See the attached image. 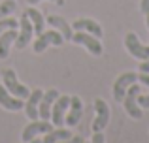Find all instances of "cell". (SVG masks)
<instances>
[{
  "instance_id": "1",
  "label": "cell",
  "mask_w": 149,
  "mask_h": 143,
  "mask_svg": "<svg viewBox=\"0 0 149 143\" xmlns=\"http://www.w3.org/2000/svg\"><path fill=\"white\" fill-rule=\"evenodd\" d=\"M142 92V87L138 83H132L130 87L127 88V94L123 98V104H125V109L127 113L130 115L132 119H142V107L138 106V94Z\"/></svg>"
},
{
  "instance_id": "2",
  "label": "cell",
  "mask_w": 149,
  "mask_h": 143,
  "mask_svg": "<svg viewBox=\"0 0 149 143\" xmlns=\"http://www.w3.org/2000/svg\"><path fill=\"white\" fill-rule=\"evenodd\" d=\"M2 81H4V87H6L13 96H17V98H29V94H30L29 87L23 85V83H19L17 75H15V72L11 70V68L2 70Z\"/></svg>"
},
{
  "instance_id": "3",
  "label": "cell",
  "mask_w": 149,
  "mask_h": 143,
  "mask_svg": "<svg viewBox=\"0 0 149 143\" xmlns=\"http://www.w3.org/2000/svg\"><path fill=\"white\" fill-rule=\"evenodd\" d=\"M74 44L77 45H83V47H87V51H91L95 57H100L102 55V41L100 38L93 36V34L89 32H83V30H76V32L72 34V40Z\"/></svg>"
},
{
  "instance_id": "4",
  "label": "cell",
  "mask_w": 149,
  "mask_h": 143,
  "mask_svg": "<svg viewBox=\"0 0 149 143\" xmlns=\"http://www.w3.org/2000/svg\"><path fill=\"white\" fill-rule=\"evenodd\" d=\"M125 47H127V51L130 53L132 57H136V59L149 60V45H143L134 32H128L127 36H125Z\"/></svg>"
},
{
  "instance_id": "5",
  "label": "cell",
  "mask_w": 149,
  "mask_h": 143,
  "mask_svg": "<svg viewBox=\"0 0 149 143\" xmlns=\"http://www.w3.org/2000/svg\"><path fill=\"white\" fill-rule=\"evenodd\" d=\"M64 44V38H62V34L58 32V30H47V32H42L40 36H38V40L34 41V51L36 53H42L45 51V49L49 47V45H62Z\"/></svg>"
},
{
  "instance_id": "6",
  "label": "cell",
  "mask_w": 149,
  "mask_h": 143,
  "mask_svg": "<svg viewBox=\"0 0 149 143\" xmlns=\"http://www.w3.org/2000/svg\"><path fill=\"white\" fill-rule=\"evenodd\" d=\"M136 81H138V73H134V72L121 73L115 79V83H113V98H115L117 102H123L125 94H127V88L130 87L132 83H136Z\"/></svg>"
},
{
  "instance_id": "7",
  "label": "cell",
  "mask_w": 149,
  "mask_h": 143,
  "mask_svg": "<svg viewBox=\"0 0 149 143\" xmlns=\"http://www.w3.org/2000/svg\"><path fill=\"white\" fill-rule=\"evenodd\" d=\"M19 26H21V30H19L17 40H15V47L17 49H25L26 45L30 44V38H32V32H34V26H32L29 15H26L25 11H23L21 19H19Z\"/></svg>"
},
{
  "instance_id": "8",
  "label": "cell",
  "mask_w": 149,
  "mask_h": 143,
  "mask_svg": "<svg viewBox=\"0 0 149 143\" xmlns=\"http://www.w3.org/2000/svg\"><path fill=\"white\" fill-rule=\"evenodd\" d=\"M95 109H96V119L93 122V132H102L109 122V106L106 100L96 98L95 100Z\"/></svg>"
},
{
  "instance_id": "9",
  "label": "cell",
  "mask_w": 149,
  "mask_h": 143,
  "mask_svg": "<svg viewBox=\"0 0 149 143\" xmlns=\"http://www.w3.org/2000/svg\"><path fill=\"white\" fill-rule=\"evenodd\" d=\"M70 100H72V96H61V94L55 100L53 107H51V122H53V126H62V122H64V113L68 111Z\"/></svg>"
},
{
  "instance_id": "10",
  "label": "cell",
  "mask_w": 149,
  "mask_h": 143,
  "mask_svg": "<svg viewBox=\"0 0 149 143\" xmlns=\"http://www.w3.org/2000/svg\"><path fill=\"white\" fill-rule=\"evenodd\" d=\"M53 130V122H49V121H32L30 124H26L25 126V130H23V141H30V140H34V137L38 136V134H47Z\"/></svg>"
},
{
  "instance_id": "11",
  "label": "cell",
  "mask_w": 149,
  "mask_h": 143,
  "mask_svg": "<svg viewBox=\"0 0 149 143\" xmlns=\"http://www.w3.org/2000/svg\"><path fill=\"white\" fill-rule=\"evenodd\" d=\"M57 98H58L57 88H49L47 92H44V96L40 100V106H38V115H40L42 121H49L51 119V107H53Z\"/></svg>"
},
{
  "instance_id": "12",
  "label": "cell",
  "mask_w": 149,
  "mask_h": 143,
  "mask_svg": "<svg viewBox=\"0 0 149 143\" xmlns=\"http://www.w3.org/2000/svg\"><path fill=\"white\" fill-rule=\"evenodd\" d=\"M0 106L8 111H19L25 107V102H23V98L13 96L4 85H0Z\"/></svg>"
},
{
  "instance_id": "13",
  "label": "cell",
  "mask_w": 149,
  "mask_h": 143,
  "mask_svg": "<svg viewBox=\"0 0 149 143\" xmlns=\"http://www.w3.org/2000/svg\"><path fill=\"white\" fill-rule=\"evenodd\" d=\"M42 96H44V92H42V88H36V90H30L29 98H26V104H25V113L26 117L30 119V121H36L40 115H38V106H40V100Z\"/></svg>"
},
{
  "instance_id": "14",
  "label": "cell",
  "mask_w": 149,
  "mask_h": 143,
  "mask_svg": "<svg viewBox=\"0 0 149 143\" xmlns=\"http://www.w3.org/2000/svg\"><path fill=\"white\" fill-rule=\"evenodd\" d=\"M81 115H83V104H81L79 96H72L68 106V115H66V124L68 126H76L79 122Z\"/></svg>"
},
{
  "instance_id": "15",
  "label": "cell",
  "mask_w": 149,
  "mask_h": 143,
  "mask_svg": "<svg viewBox=\"0 0 149 143\" xmlns=\"http://www.w3.org/2000/svg\"><path fill=\"white\" fill-rule=\"evenodd\" d=\"M17 28H8L6 32L0 34V59H8V55H10L11 51V45L15 44V40H17Z\"/></svg>"
},
{
  "instance_id": "16",
  "label": "cell",
  "mask_w": 149,
  "mask_h": 143,
  "mask_svg": "<svg viewBox=\"0 0 149 143\" xmlns=\"http://www.w3.org/2000/svg\"><path fill=\"white\" fill-rule=\"evenodd\" d=\"M72 28L89 32V34H93V36H96V38L102 36V26L95 21V19H77V21L72 23Z\"/></svg>"
},
{
  "instance_id": "17",
  "label": "cell",
  "mask_w": 149,
  "mask_h": 143,
  "mask_svg": "<svg viewBox=\"0 0 149 143\" xmlns=\"http://www.w3.org/2000/svg\"><path fill=\"white\" fill-rule=\"evenodd\" d=\"M47 23L51 26H53L55 30H58V32L62 34V38H64V41L66 40H72V26L68 25V21H64L62 17H58V15H49L47 17Z\"/></svg>"
},
{
  "instance_id": "18",
  "label": "cell",
  "mask_w": 149,
  "mask_h": 143,
  "mask_svg": "<svg viewBox=\"0 0 149 143\" xmlns=\"http://www.w3.org/2000/svg\"><path fill=\"white\" fill-rule=\"evenodd\" d=\"M25 13L29 15V19H30V23H32V26H34V32L40 36L42 32H44V25H45V19L42 17V13L38 10H34V8H26L25 10Z\"/></svg>"
},
{
  "instance_id": "19",
  "label": "cell",
  "mask_w": 149,
  "mask_h": 143,
  "mask_svg": "<svg viewBox=\"0 0 149 143\" xmlns=\"http://www.w3.org/2000/svg\"><path fill=\"white\" fill-rule=\"evenodd\" d=\"M72 137V132L66 128H57V130H51V132L45 134V137L42 140V143H57V141H62V140H68Z\"/></svg>"
},
{
  "instance_id": "20",
  "label": "cell",
  "mask_w": 149,
  "mask_h": 143,
  "mask_svg": "<svg viewBox=\"0 0 149 143\" xmlns=\"http://www.w3.org/2000/svg\"><path fill=\"white\" fill-rule=\"evenodd\" d=\"M17 26H19V21L13 17H2L0 19V34L6 32L8 28H17Z\"/></svg>"
},
{
  "instance_id": "21",
  "label": "cell",
  "mask_w": 149,
  "mask_h": 143,
  "mask_svg": "<svg viewBox=\"0 0 149 143\" xmlns=\"http://www.w3.org/2000/svg\"><path fill=\"white\" fill-rule=\"evenodd\" d=\"M13 10H15V0H4V2L0 4V19L8 17L10 13H13Z\"/></svg>"
},
{
  "instance_id": "22",
  "label": "cell",
  "mask_w": 149,
  "mask_h": 143,
  "mask_svg": "<svg viewBox=\"0 0 149 143\" xmlns=\"http://www.w3.org/2000/svg\"><path fill=\"white\" fill-rule=\"evenodd\" d=\"M138 106L142 109H149V94L147 96H140L138 94Z\"/></svg>"
},
{
  "instance_id": "23",
  "label": "cell",
  "mask_w": 149,
  "mask_h": 143,
  "mask_svg": "<svg viewBox=\"0 0 149 143\" xmlns=\"http://www.w3.org/2000/svg\"><path fill=\"white\" fill-rule=\"evenodd\" d=\"M106 140H104V134L102 132H95V136H93V140H91V143H104Z\"/></svg>"
},
{
  "instance_id": "24",
  "label": "cell",
  "mask_w": 149,
  "mask_h": 143,
  "mask_svg": "<svg viewBox=\"0 0 149 143\" xmlns=\"http://www.w3.org/2000/svg\"><path fill=\"white\" fill-rule=\"evenodd\" d=\"M57 143H83L79 136H74V137H68V140H62V141H57Z\"/></svg>"
},
{
  "instance_id": "25",
  "label": "cell",
  "mask_w": 149,
  "mask_h": 143,
  "mask_svg": "<svg viewBox=\"0 0 149 143\" xmlns=\"http://www.w3.org/2000/svg\"><path fill=\"white\" fill-rule=\"evenodd\" d=\"M138 81H142V83L146 85V87H149V73H142V72H140Z\"/></svg>"
},
{
  "instance_id": "26",
  "label": "cell",
  "mask_w": 149,
  "mask_h": 143,
  "mask_svg": "<svg viewBox=\"0 0 149 143\" xmlns=\"http://www.w3.org/2000/svg\"><path fill=\"white\" fill-rule=\"evenodd\" d=\"M140 72H142V73H149V60H143V62L140 64Z\"/></svg>"
},
{
  "instance_id": "27",
  "label": "cell",
  "mask_w": 149,
  "mask_h": 143,
  "mask_svg": "<svg viewBox=\"0 0 149 143\" xmlns=\"http://www.w3.org/2000/svg\"><path fill=\"white\" fill-rule=\"evenodd\" d=\"M142 13H149V0H142Z\"/></svg>"
},
{
  "instance_id": "28",
  "label": "cell",
  "mask_w": 149,
  "mask_h": 143,
  "mask_svg": "<svg viewBox=\"0 0 149 143\" xmlns=\"http://www.w3.org/2000/svg\"><path fill=\"white\" fill-rule=\"evenodd\" d=\"M38 2H42V0H29V4H30V6H34V4H38ZM53 2H57V4H62V0H53Z\"/></svg>"
},
{
  "instance_id": "29",
  "label": "cell",
  "mask_w": 149,
  "mask_h": 143,
  "mask_svg": "<svg viewBox=\"0 0 149 143\" xmlns=\"http://www.w3.org/2000/svg\"><path fill=\"white\" fill-rule=\"evenodd\" d=\"M30 143H42V140H36V137H34V140H30Z\"/></svg>"
},
{
  "instance_id": "30",
  "label": "cell",
  "mask_w": 149,
  "mask_h": 143,
  "mask_svg": "<svg viewBox=\"0 0 149 143\" xmlns=\"http://www.w3.org/2000/svg\"><path fill=\"white\" fill-rule=\"evenodd\" d=\"M147 15V28H149V13H146Z\"/></svg>"
},
{
  "instance_id": "31",
  "label": "cell",
  "mask_w": 149,
  "mask_h": 143,
  "mask_svg": "<svg viewBox=\"0 0 149 143\" xmlns=\"http://www.w3.org/2000/svg\"><path fill=\"white\" fill-rule=\"evenodd\" d=\"M83 143H85V141H83Z\"/></svg>"
}]
</instances>
